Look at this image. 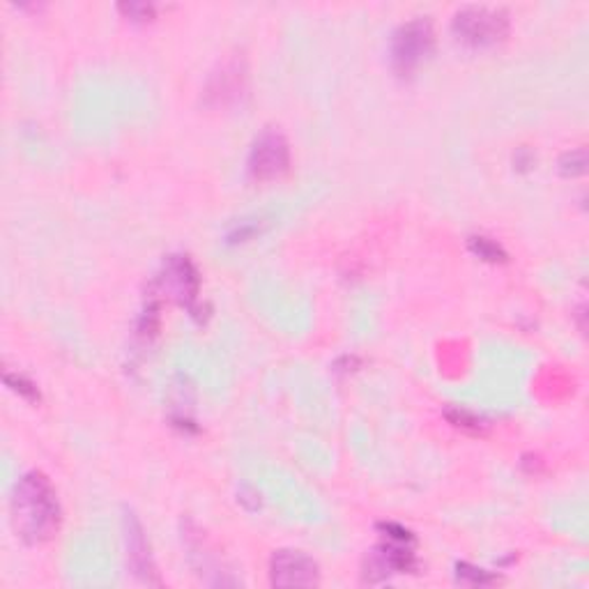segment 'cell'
Masks as SVG:
<instances>
[{"label": "cell", "instance_id": "cell-9", "mask_svg": "<svg viewBox=\"0 0 589 589\" xmlns=\"http://www.w3.org/2000/svg\"><path fill=\"white\" fill-rule=\"evenodd\" d=\"M468 245H470L472 254L479 256L481 260H489V263H504L506 260V251L491 237L474 235L468 239Z\"/></svg>", "mask_w": 589, "mask_h": 589}, {"label": "cell", "instance_id": "cell-5", "mask_svg": "<svg viewBox=\"0 0 589 589\" xmlns=\"http://www.w3.org/2000/svg\"><path fill=\"white\" fill-rule=\"evenodd\" d=\"M157 283H159V290L169 292V298L178 300L182 307L192 311V315H196L201 279L190 258L169 256V260L164 263V272L157 279Z\"/></svg>", "mask_w": 589, "mask_h": 589}, {"label": "cell", "instance_id": "cell-3", "mask_svg": "<svg viewBox=\"0 0 589 589\" xmlns=\"http://www.w3.org/2000/svg\"><path fill=\"white\" fill-rule=\"evenodd\" d=\"M433 25L428 19H413L398 25L392 38V67L398 76L413 74L433 51Z\"/></svg>", "mask_w": 589, "mask_h": 589}, {"label": "cell", "instance_id": "cell-7", "mask_svg": "<svg viewBox=\"0 0 589 589\" xmlns=\"http://www.w3.org/2000/svg\"><path fill=\"white\" fill-rule=\"evenodd\" d=\"M122 532H125V546H127V561L131 567V574L137 576L146 585H159L162 580L157 578L154 561L150 555V546L146 539L143 525L131 512H125L122 516Z\"/></svg>", "mask_w": 589, "mask_h": 589}, {"label": "cell", "instance_id": "cell-10", "mask_svg": "<svg viewBox=\"0 0 589 589\" xmlns=\"http://www.w3.org/2000/svg\"><path fill=\"white\" fill-rule=\"evenodd\" d=\"M6 385H8L10 389H14L17 394H21L23 398H29V400H38V398H40L38 387H35L31 381H25L23 376H19V373L6 371Z\"/></svg>", "mask_w": 589, "mask_h": 589}, {"label": "cell", "instance_id": "cell-13", "mask_svg": "<svg viewBox=\"0 0 589 589\" xmlns=\"http://www.w3.org/2000/svg\"><path fill=\"white\" fill-rule=\"evenodd\" d=\"M516 164H518V169H529L534 164V154L525 157V150H521L516 157Z\"/></svg>", "mask_w": 589, "mask_h": 589}, {"label": "cell", "instance_id": "cell-8", "mask_svg": "<svg viewBox=\"0 0 589 589\" xmlns=\"http://www.w3.org/2000/svg\"><path fill=\"white\" fill-rule=\"evenodd\" d=\"M245 69L239 67L237 61L228 63L222 67L219 74H214L210 78V86H207V97L217 104H228L235 101L239 95L245 93Z\"/></svg>", "mask_w": 589, "mask_h": 589}, {"label": "cell", "instance_id": "cell-4", "mask_svg": "<svg viewBox=\"0 0 589 589\" xmlns=\"http://www.w3.org/2000/svg\"><path fill=\"white\" fill-rule=\"evenodd\" d=\"M249 175L256 182H270L281 178L290 167V148L279 129H265L254 141L249 152Z\"/></svg>", "mask_w": 589, "mask_h": 589}, {"label": "cell", "instance_id": "cell-6", "mask_svg": "<svg viewBox=\"0 0 589 589\" xmlns=\"http://www.w3.org/2000/svg\"><path fill=\"white\" fill-rule=\"evenodd\" d=\"M270 582L275 587H313L320 582V569L300 550H279L270 559Z\"/></svg>", "mask_w": 589, "mask_h": 589}, {"label": "cell", "instance_id": "cell-11", "mask_svg": "<svg viewBox=\"0 0 589 589\" xmlns=\"http://www.w3.org/2000/svg\"><path fill=\"white\" fill-rule=\"evenodd\" d=\"M561 173L565 175L585 173V150H576V152L565 154V159H561Z\"/></svg>", "mask_w": 589, "mask_h": 589}, {"label": "cell", "instance_id": "cell-12", "mask_svg": "<svg viewBox=\"0 0 589 589\" xmlns=\"http://www.w3.org/2000/svg\"><path fill=\"white\" fill-rule=\"evenodd\" d=\"M122 12H127V17H131L133 21H146L152 17L154 8L152 6H139V3H129V6H120Z\"/></svg>", "mask_w": 589, "mask_h": 589}, {"label": "cell", "instance_id": "cell-1", "mask_svg": "<svg viewBox=\"0 0 589 589\" xmlns=\"http://www.w3.org/2000/svg\"><path fill=\"white\" fill-rule=\"evenodd\" d=\"M61 518L63 512L51 481L42 472L23 474L10 500V521L17 537L29 546L46 544L61 529Z\"/></svg>", "mask_w": 589, "mask_h": 589}, {"label": "cell", "instance_id": "cell-2", "mask_svg": "<svg viewBox=\"0 0 589 589\" xmlns=\"http://www.w3.org/2000/svg\"><path fill=\"white\" fill-rule=\"evenodd\" d=\"M451 31L465 46L489 49L506 38L508 14L502 8L468 6L453 14Z\"/></svg>", "mask_w": 589, "mask_h": 589}]
</instances>
